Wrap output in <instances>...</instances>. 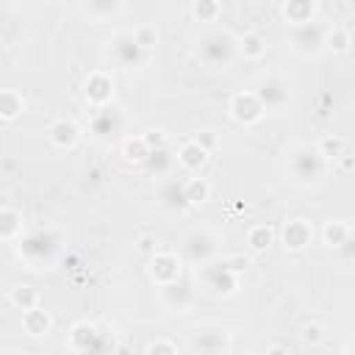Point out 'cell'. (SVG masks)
I'll list each match as a JSON object with an SVG mask.
<instances>
[{
  "instance_id": "6da1fadb",
  "label": "cell",
  "mask_w": 355,
  "mask_h": 355,
  "mask_svg": "<svg viewBox=\"0 0 355 355\" xmlns=\"http://www.w3.org/2000/svg\"><path fill=\"white\" fill-rule=\"evenodd\" d=\"M283 172L286 180L300 186V189H316L324 183L330 172V161L319 153L316 144L308 141H291L283 155Z\"/></svg>"
},
{
  "instance_id": "7a4b0ae2",
  "label": "cell",
  "mask_w": 355,
  "mask_h": 355,
  "mask_svg": "<svg viewBox=\"0 0 355 355\" xmlns=\"http://www.w3.org/2000/svg\"><path fill=\"white\" fill-rule=\"evenodd\" d=\"M17 252L31 269H50L64 252V236L55 227H39L17 239Z\"/></svg>"
},
{
  "instance_id": "3957f363",
  "label": "cell",
  "mask_w": 355,
  "mask_h": 355,
  "mask_svg": "<svg viewBox=\"0 0 355 355\" xmlns=\"http://www.w3.org/2000/svg\"><path fill=\"white\" fill-rule=\"evenodd\" d=\"M222 241H225V236H222L216 227H211V225H194V227H189V230L180 236V241H178V255H180L183 266H194V269H197V266H202V263L219 258Z\"/></svg>"
},
{
  "instance_id": "277c9868",
  "label": "cell",
  "mask_w": 355,
  "mask_h": 355,
  "mask_svg": "<svg viewBox=\"0 0 355 355\" xmlns=\"http://www.w3.org/2000/svg\"><path fill=\"white\" fill-rule=\"evenodd\" d=\"M194 55L205 69H230L239 55L236 36L230 31H205L194 42Z\"/></svg>"
},
{
  "instance_id": "5b68a950",
  "label": "cell",
  "mask_w": 355,
  "mask_h": 355,
  "mask_svg": "<svg viewBox=\"0 0 355 355\" xmlns=\"http://www.w3.org/2000/svg\"><path fill=\"white\" fill-rule=\"evenodd\" d=\"M197 283L202 291H208L211 297H219V300H227V297H236L239 288H241V275L230 272L225 266V261H208L202 266H197Z\"/></svg>"
},
{
  "instance_id": "8992f818",
  "label": "cell",
  "mask_w": 355,
  "mask_h": 355,
  "mask_svg": "<svg viewBox=\"0 0 355 355\" xmlns=\"http://www.w3.org/2000/svg\"><path fill=\"white\" fill-rule=\"evenodd\" d=\"M105 44H108L105 47V58L116 69H141L147 64V58H150V53L144 47H139V42L133 39L130 31H116Z\"/></svg>"
},
{
  "instance_id": "52a82bcc",
  "label": "cell",
  "mask_w": 355,
  "mask_h": 355,
  "mask_svg": "<svg viewBox=\"0 0 355 355\" xmlns=\"http://www.w3.org/2000/svg\"><path fill=\"white\" fill-rule=\"evenodd\" d=\"M67 349L72 352H111L119 349L114 333L100 330L94 322H75L67 336Z\"/></svg>"
},
{
  "instance_id": "ba28073f",
  "label": "cell",
  "mask_w": 355,
  "mask_h": 355,
  "mask_svg": "<svg viewBox=\"0 0 355 355\" xmlns=\"http://www.w3.org/2000/svg\"><path fill=\"white\" fill-rule=\"evenodd\" d=\"M324 36H327V25L322 19H311V22H300V25H288L286 39L288 47L302 55V58H313L324 50Z\"/></svg>"
},
{
  "instance_id": "9c48e42d",
  "label": "cell",
  "mask_w": 355,
  "mask_h": 355,
  "mask_svg": "<svg viewBox=\"0 0 355 355\" xmlns=\"http://www.w3.org/2000/svg\"><path fill=\"white\" fill-rule=\"evenodd\" d=\"M255 97L261 100L263 111H283L291 97H294V89H291V80L280 72H269L263 78H258V83L252 86Z\"/></svg>"
},
{
  "instance_id": "30bf717a",
  "label": "cell",
  "mask_w": 355,
  "mask_h": 355,
  "mask_svg": "<svg viewBox=\"0 0 355 355\" xmlns=\"http://www.w3.org/2000/svg\"><path fill=\"white\" fill-rule=\"evenodd\" d=\"M89 130L97 141H111L116 133L125 130V114L108 103V105H100V108H92V119H89Z\"/></svg>"
},
{
  "instance_id": "8fae6325",
  "label": "cell",
  "mask_w": 355,
  "mask_h": 355,
  "mask_svg": "<svg viewBox=\"0 0 355 355\" xmlns=\"http://www.w3.org/2000/svg\"><path fill=\"white\" fill-rule=\"evenodd\" d=\"M155 202L166 211V214H186L191 205L186 200V191H183V178H178L175 172L155 180Z\"/></svg>"
},
{
  "instance_id": "7c38bea8",
  "label": "cell",
  "mask_w": 355,
  "mask_h": 355,
  "mask_svg": "<svg viewBox=\"0 0 355 355\" xmlns=\"http://www.w3.org/2000/svg\"><path fill=\"white\" fill-rule=\"evenodd\" d=\"M147 275L153 277V283H155V286L175 283L178 277H183V261H180V255H178V252L155 250V252H150Z\"/></svg>"
},
{
  "instance_id": "4fadbf2b",
  "label": "cell",
  "mask_w": 355,
  "mask_h": 355,
  "mask_svg": "<svg viewBox=\"0 0 355 355\" xmlns=\"http://www.w3.org/2000/svg\"><path fill=\"white\" fill-rule=\"evenodd\" d=\"M227 114H230L233 122L250 128V125H258V122L263 119L266 111H263L261 100L255 97V92H252V89H244V92H236V94L230 97V103H227Z\"/></svg>"
},
{
  "instance_id": "5bb4252c",
  "label": "cell",
  "mask_w": 355,
  "mask_h": 355,
  "mask_svg": "<svg viewBox=\"0 0 355 355\" xmlns=\"http://www.w3.org/2000/svg\"><path fill=\"white\" fill-rule=\"evenodd\" d=\"M114 78L105 72V69H94L86 75L83 80V97L92 108H100V105H108L114 103Z\"/></svg>"
},
{
  "instance_id": "9a60e30c",
  "label": "cell",
  "mask_w": 355,
  "mask_h": 355,
  "mask_svg": "<svg viewBox=\"0 0 355 355\" xmlns=\"http://www.w3.org/2000/svg\"><path fill=\"white\" fill-rule=\"evenodd\" d=\"M313 241V225L302 216H294L288 222H283L280 227V244L288 250V252H302L308 250Z\"/></svg>"
},
{
  "instance_id": "2e32d148",
  "label": "cell",
  "mask_w": 355,
  "mask_h": 355,
  "mask_svg": "<svg viewBox=\"0 0 355 355\" xmlns=\"http://www.w3.org/2000/svg\"><path fill=\"white\" fill-rule=\"evenodd\" d=\"M47 139H50V144H53L55 150H75L78 141H80V128H78L75 119H69V116H58V119L50 122V128H47Z\"/></svg>"
},
{
  "instance_id": "e0dca14e",
  "label": "cell",
  "mask_w": 355,
  "mask_h": 355,
  "mask_svg": "<svg viewBox=\"0 0 355 355\" xmlns=\"http://www.w3.org/2000/svg\"><path fill=\"white\" fill-rule=\"evenodd\" d=\"M158 288H161L164 305H166L169 311H175V313H186V311L191 308V302H194V288H191V283L183 280V277H178L175 283L158 286Z\"/></svg>"
},
{
  "instance_id": "ac0fdd59",
  "label": "cell",
  "mask_w": 355,
  "mask_h": 355,
  "mask_svg": "<svg viewBox=\"0 0 355 355\" xmlns=\"http://www.w3.org/2000/svg\"><path fill=\"white\" fill-rule=\"evenodd\" d=\"M139 166H141L150 178L161 180V178H166V175H172V172H175L178 161H175V155L169 153V147L164 144V147H150V150H147V155H144V161H141Z\"/></svg>"
},
{
  "instance_id": "d6986e66",
  "label": "cell",
  "mask_w": 355,
  "mask_h": 355,
  "mask_svg": "<svg viewBox=\"0 0 355 355\" xmlns=\"http://www.w3.org/2000/svg\"><path fill=\"white\" fill-rule=\"evenodd\" d=\"M189 349L200 352V355H222V352L233 349V341H230V333H219V330L216 333H191Z\"/></svg>"
},
{
  "instance_id": "ffe728a7",
  "label": "cell",
  "mask_w": 355,
  "mask_h": 355,
  "mask_svg": "<svg viewBox=\"0 0 355 355\" xmlns=\"http://www.w3.org/2000/svg\"><path fill=\"white\" fill-rule=\"evenodd\" d=\"M80 8L92 22H111L122 14L125 0H80Z\"/></svg>"
},
{
  "instance_id": "44dd1931",
  "label": "cell",
  "mask_w": 355,
  "mask_h": 355,
  "mask_svg": "<svg viewBox=\"0 0 355 355\" xmlns=\"http://www.w3.org/2000/svg\"><path fill=\"white\" fill-rule=\"evenodd\" d=\"M208 150L205 147H200L194 139H189V141H183L180 144V150H178V155H175V161H178V166L180 169H186V172H200L202 166H205V161H208Z\"/></svg>"
},
{
  "instance_id": "7402d4cb",
  "label": "cell",
  "mask_w": 355,
  "mask_h": 355,
  "mask_svg": "<svg viewBox=\"0 0 355 355\" xmlns=\"http://www.w3.org/2000/svg\"><path fill=\"white\" fill-rule=\"evenodd\" d=\"M322 241H324L330 250H347V247H352V225L344 222V219H330V222H324V227H322Z\"/></svg>"
},
{
  "instance_id": "603a6c76",
  "label": "cell",
  "mask_w": 355,
  "mask_h": 355,
  "mask_svg": "<svg viewBox=\"0 0 355 355\" xmlns=\"http://www.w3.org/2000/svg\"><path fill=\"white\" fill-rule=\"evenodd\" d=\"M22 330L28 333V336H47L50 330H53V316H50V311H44L42 308V302L39 305H33V308H28V311H22Z\"/></svg>"
},
{
  "instance_id": "cb8c5ba5",
  "label": "cell",
  "mask_w": 355,
  "mask_h": 355,
  "mask_svg": "<svg viewBox=\"0 0 355 355\" xmlns=\"http://www.w3.org/2000/svg\"><path fill=\"white\" fill-rule=\"evenodd\" d=\"M286 25H300L316 19V0H283L280 6Z\"/></svg>"
},
{
  "instance_id": "d4e9b609",
  "label": "cell",
  "mask_w": 355,
  "mask_h": 355,
  "mask_svg": "<svg viewBox=\"0 0 355 355\" xmlns=\"http://www.w3.org/2000/svg\"><path fill=\"white\" fill-rule=\"evenodd\" d=\"M25 233V219L17 208H8L3 205L0 208V239L3 241H17L19 236Z\"/></svg>"
},
{
  "instance_id": "484cf974",
  "label": "cell",
  "mask_w": 355,
  "mask_h": 355,
  "mask_svg": "<svg viewBox=\"0 0 355 355\" xmlns=\"http://www.w3.org/2000/svg\"><path fill=\"white\" fill-rule=\"evenodd\" d=\"M275 227L272 225H252L247 230V250L255 252V255H263L272 244H275Z\"/></svg>"
},
{
  "instance_id": "4316f807",
  "label": "cell",
  "mask_w": 355,
  "mask_h": 355,
  "mask_svg": "<svg viewBox=\"0 0 355 355\" xmlns=\"http://www.w3.org/2000/svg\"><path fill=\"white\" fill-rule=\"evenodd\" d=\"M25 111V100L17 89H0V119L14 122Z\"/></svg>"
},
{
  "instance_id": "83f0119b",
  "label": "cell",
  "mask_w": 355,
  "mask_h": 355,
  "mask_svg": "<svg viewBox=\"0 0 355 355\" xmlns=\"http://www.w3.org/2000/svg\"><path fill=\"white\" fill-rule=\"evenodd\" d=\"M183 191H186V200H189L191 208L211 200V183H208L205 178H197V175L183 178Z\"/></svg>"
},
{
  "instance_id": "f1b7e54d",
  "label": "cell",
  "mask_w": 355,
  "mask_h": 355,
  "mask_svg": "<svg viewBox=\"0 0 355 355\" xmlns=\"http://www.w3.org/2000/svg\"><path fill=\"white\" fill-rule=\"evenodd\" d=\"M236 44H239V53H241L244 58H250V61H258V58L266 55V39H263L261 33H255V31L239 36Z\"/></svg>"
},
{
  "instance_id": "f546056e",
  "label": "cell",
  "mask_w": 355,
  "mask_h": 355,
  "mask_svg": "<svg viewBox=\"0 0 355 355\" xmlns=\"http://www.w3.org/2000/svg\"><path fill=\"white\" fill-rule=\"evenodd\" d=\"M8 302L17 308V311H28V308H33V305H39L42 302V297H39V291L33 288V286H11L8 288Z\"/></svg>"
},
{
  "instance_id": "4dcf8cb0",
  "label": "cell",
  "mask_w": 355,
  "mask_h": 355,
  "mask_svg": "<svg viewBox=\"0 0 355 355\" xmlns=\"http://www.w3.org/2000/svg\"><path fill=\"white\" fill-rule=\"evenodd\" d=\"M352 36L344 25H327V36H324V47L333 53H349Z\"/></svg>"
},
{
  "instance_id": "1f68e13d",
  "label": "cell",
  "mask_w": 355,
  "mask_h": 355,
  "mask_svg": "<svg viewBox=\"0 0 355 355\" xmlns=\"http://www.w3.org/2000/svg\"><path fill=\"white\" fill-rule=\"evenodd\" d=\"M316 147H319V153H322L327 161H338L341 155H347V144H344V139L336 136V133L322 136V139L316 141Z\"/></svg>"
},
{
  "instance_id": "d6a6232c",
  "label": "cell",
  "mask_w": 355,
  "mask_h": 355,
  "mask_svg": "<svg viewBox=\"0 0 355 355\" xmlns=\"http://www.w3.org/2000/svg\"><path fill=\"white\" fill-rule=\"evenodd\" d=\"M222 14V3L219 0H194L191 3V17L197 22H216Z\"/></svg>"
},
{
  "instance_id": "836d02e7",
  "label": "cell",
  "mask_w": 355,
  "mask_h": 355,
  "mask_svg": "<svg viewBox=\"0 0 355 355\" xmlns=\"http://www.w3.org/2000/svg\"><path fill=\"white\" fill-rule=\"evenodd\" d=\"M147 141H144V136H130V139H125L122 141V158L128 161V164H141L144 161V155H147Z\"/></svg>"
},
{
  "instance_id": "e575fe53",
  "label": "cell",
  "mask_w": 355,
  "mask_h": 355,
  "mask_svg": "<svg viewBox=\"0 0 355 355\" xmlns=\"http://www.w3.org/2000/svg\"><path fill=\"white\" fill-rule=\"evenodd\" d=\"M324 338H327V330H324V324H319V322H305V324L300 327V341H302V347L316 349V347L324 344Z\"/></svg>"
},
{
  "instance_id": "d590c367",
  "label": "cell",
  "mask_w": 355,
  "mask_h": 355,
  "mask_svg": "<svg viewBox=\"0 0 355 355\" xmlns=\"http://www.w3.org/2000/svg\"><path fill=\"white\" fill-rule=\"evenodd\" d=\"M130 33H133V39L139 42V47H144L147 53L155 50V44H158V31H155L153 25H136Z\"/></svg>"
},
{
  "instance_id": "8d00e7d4",
  "label": "cell",
  "mask_w": 355,
  "mask_h": 355,
  "mask_svg": "<svg viewBox=\"0 0 355 355\" xmlns=\"http://www.w3.org/2000/svg\"><path fill=\"white\" fill-rule=\"evenodd\" d=\"M144 352H147V355H175V352H178V344L169 341V338H158V341H150V344L144 347Z\"/></svg>"
},
{
  "instance_id": "74e56055",
  "label": "cell",
  "mask_w": 355,
  "mask_h": 355,
  "mask_svg": "<svg viewBox=\"0 0 355 355\" xmlns=\"http://www.w3.org/2000/svg\"><path fill=\"white\" fill-rule=\"evenodd\" d=\"M222 261H225V266H227L230 272H236V275H244L247 266H250V258H247L244 252H233V255H227V258H222Z\"/></svg>"
},
{
  "instance_id": "f35d334b",
  "label": "cell",
  "mask_w": 355,
  "mask_h": 355,
  "mask_svg": "<svg viewBox=\"0 0 355 355\" xmlns=\"http://www.w3.org/2000/svg\"><path fill=\"white\" fill-rule=\"evenodd\" d=\"M194 141H197L200 147H205L208 153H214V150L219 147V136H216L214 130H200V133H194Z\"/></svg>"
},
{
  "instance_id": "ab89813d",
  "label": "cell",
  "mask_w": 355,
  "mask_h": 355,
  "mask_svg": "<svg viewBox=\"0 0 355 355\" xmlns=\"http://www.w3.org/2000/svg\"><path fill=\"white\" fill-rule=\"evenodd\" d=\"M136 247H139V252H155L158 250V241H155V236H139V241H136Z\"/></svg>"
},
{
  "instance_id": "60d3db41",
  "label": "cell",
  "mask_w": 355,
  "mask_h": 355,
  "mask_svg": "<svg viewBox=\"0 0 355 355\" xmlns=\"http://www.w3.org/2000/svg\"><path fill=\"white\" fill-rule=\"evenodd\" d=\"M8 22H11V3L0 0V33L8 28Z\"/></svg>"
},
{
  "instance_id": "b9f144b4",
  "label": "cell",
  "mask_w": 355,
  "mask_h": 355,
  "mask_svg": "<svg viewBox=\"0 0 355 355\" xmlns=\"http://www.w3.org/2000/svg\"><path fill=\"white\" fill-rule=\"evenodd\" d=\"M144 141H147V147H164V133L161 130H147Z\"/></svg>"
},
{
  "instance_id": "7bdbcfd3",
  "label": "cell",
  "mask_w": 355,
  "mask_h": 355,
  "mask_svg": "<svg viewBox=\"0 0 355 355\" xmlns=\"http://www.w3.org/2000/svg\"><path fill=\"white\" fill-rule=\"evenodd\" d=\"M266 352H286V347H280V344H275V347H269Z\"/></svg>"
}]
</instances>
